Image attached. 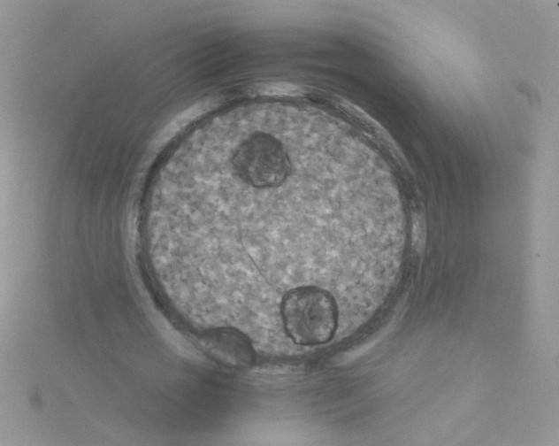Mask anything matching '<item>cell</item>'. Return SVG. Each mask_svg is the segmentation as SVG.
<instances>
[{
  "label": "cell",
  "mask_w": 559,
  "mask_h": 446,
  "mask_svg": "<svg viewBox=\"0 0 559 446\" xmlns=\"http://www.w3.org/2000/svg\"><path fill=\"white\" fill-rule=\"evenodd\" d=\"M254 90L264 96H297L304 93L302 87L286 81H272L256 86Z\"/></svg>",
  "instance_id": "3"
},
{
  "label": "cell",
  "mask_w": 559,
  "mask_h": 446,
  "mask_svg": "<svg viewBox=\"0 0 559 446\" xmlns=\"http://www.w3.org/2000/svg\"><path fill=\"white\" fill-rule=\"evenodd\" d=\"M201 343L211 359L228 368L244 369L250 366L255 359L250 339L235 327L211 328L203 334Z\"/></svg>",
  "instance_id": "2"
},
{
  "label": "cell",
  "mask_w": 559,
  "mask_h": 446,
  "mask_svg": "<svg viewBox=\"0 0 559 446\" xmlns=\"http://www.w3.org/2000/svg\"><path fill=\"white\" fill-rule=\"evenodd\" d=\"M280 315L287 334L296 344L325 343L336 332L335 299L319 287L299 286L287 291L280 303Z\"/></svg>",
  "instance_id": "1"
},
{
  "label": "cell",
  "mask_w": 559,
  "mask_h": 446,
  "mask_svg": "<svg viewBox=\"0 0 559 446\" xmlns=\"http://www.w3.org/2000/svg\"><path fill=\"white\" fill-rule=\"evenodd\" d=\"M426 239V223L421 213H414L412 216V241L415 249L421 252L425 247Z\"/></svg>",
  "instance_id": "4"
}]
</instances>
